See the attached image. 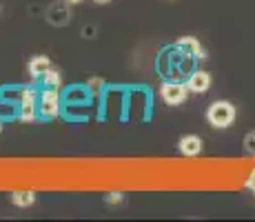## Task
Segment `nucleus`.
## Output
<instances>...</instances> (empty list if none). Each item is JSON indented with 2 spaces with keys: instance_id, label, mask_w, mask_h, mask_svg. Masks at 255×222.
Masks as SVG:
<instances>
[{
  "instance_id": "nucleus-1",
  "label": "nucleus",
  "mask_w": 255,
  "mask_h": 222,
  "mask_svg": "<svg viewBox=\"0 0 255 222\" xmlns=\"http://www.w3.org/2000/svg\"><path fill=\"white\" fill-rule=\"evenodd\" d=\"M207 118L215 129H227V127H231L233 120H235V107L229 100H218L209 107Z\"/></svg>"
},
{
  "instance_id": "nucleus-15",
  "label": "nucleus",
  "mask_w": 255,
  "mask_h": 222,
  "mask_svg": "<svg viewBox=\"0 0 255 222\" xmlns=\"http://www.w3.org/2000/svg\"><path fill=\"white\" fill-rule=\"evenodd\" d=\"M93 2H96V4H109L111 0H93Z\"/></svg>"
},
{
  "instance_id": "nucleus-14",
  "label": "nucleus",
  "mask_w": 255,
  "mask_h": 222,
  "mask_svg": "<svg viewBox=\"0 0 255 222\" xmlns=\"http://www.w3.org/2000/svg\"><path fill=\"white\" fill-rule=\"evenodd\" d=\"M249 189H253V191H255V171H253V176L249 178Z\"/></svg>"
},
{
  "instance_id": "nucleus-3",
  "label": "nucleus",
  "mask_w": 255,
  "mask_h": 222,
  "mask_svg": "<svg viewBox=\"0 0 255 222\" xmlns=\"http://www.w3.org/2000/svg\"><path fill=\"white\" fill-rule=\"evenodd\" d=\"M186 93H189V87L182 82H164L160 87V98L166 105H182L186 100Z\"/></svg>"
},
{
  "instance_id": "nucleus-4",
  "label": "nucleus",
  "mask_w": 255,
  "mask_h": 222,
  "mask_svg": "<svg viewBox=\"0 0 255 222\" xmlns=\"http://www.w3.org/2000/svg\"><path fill=\"white\" fill-rule=\"evenodd\" d=\"M36 109H38V93L33 89H24L20 93V118L24 122L36 120Z\"/></svg>"
},
{
  "instance_id": "nucleus-11",
  "label": "nucleus",
  "mask_w": 255,
  "mask_h": 222,
  "mask_svg": "<svg viewBox=\"0 0 255 222\" xmlns=\"http://www.w3.org/2000/svg\"><path fill=\"white\" fill-rule=\"evenodd\" d=\"M244 147H247L249 154H255V131L247 136V140H244Z\"/></svg>"
},
{
  "instance_id": "nucleus-12",
  "label": "nucleus",
  "mask_w": 255,
  "mask_h": 222,
  "mask_svg": "<svg viewBox=\"0 0 255 222\" xmlns=\"http://www.w3.org/2000/svg\"><path fill=\"white\" fill-rule=\"evenodd\" d=\"M102 85H105V82H102L100 78H91L89 80V91H100Z\"/></svg>"
},
{
  "instance_id": "nucleus-8",
  "label": "nucleus",
  "mask_w": 255,
  "mask_h": 222,
  "mask_svg": "<svg viewBox=\"0 0 255 222\" xmlns=\"http://www.w3.org/2000/svg\"><path fill=\"white\" fill-rule=\"evenodd\" d=\"M49 67H51V60H49L47 56H36L29 62V73H31L33 78H42Z\"/></svg>"
},
{
  "instance_id": "nucleus-13",
  "label": "nucleus",
  "mask_w": 255,
  "mask_h": 222,
  "mask_svg": "<svg viewBox=\"0 0 255 222\" xmlns=\"http://www.w3.org/2000/svg\"><path fill=\"white\" fill-rule=\"evenodd\" d=\"M107 202H109V205H120V202H122V194H109V196H107Z\"/></svg>"
},
{
  "instance_id": "nucleus-2",
  "label": "nucleus",
  "mask_w": 255,
  "mask_h": 222,
  "mask_svg": "<svg viewBox=\"0 0 255 222\" xmlns=\"http://www.w3.org/2000/svg\"><path fill=\"white\" fill-rule=\"evenodd\" d=\"M38 111H40L42 118H56L60 113V93L58 89L47 87L38 93Z\"/></svg>"
},
{
  "instance_id": "nucleus-10",
  "label": "nucleus",
  "mask_w": 255,
  "mask_h": 222,
  "mask_svg": "<svg viewBox=\"0 0 255 222\" xmlns=\"http://www.w3.org/2000/svg\"><path fill=\"white\" fill-rule=\"evenodd\" d=\"M42 80H45V85H47V87L58 89V87L62 85V73L58 71V69L49 67V69H47V73H45V76H42Z\"/></svg>"
},
{
  "instance_id": "nucleus-7",
  "label": "nucleus",
  "mask_w": 255,
  "mask_h": 222,
  "mask_svg": "<svg viewBox=\"0 0 255 222\" xmlns=\"http://www.w3.org/2000/svg\"><path fill=\"white\" fill-rule=\"evenodd\" d=\"M178 47H180V49H186V53H191L193 58H204V56H207V53H204V47L200 44L198 38H193V36L180 38Z\"/></svg>"
},
{
  "instance_id": "nucleus-16",
  "label": "nucleus",
  "mask_w": 255,
  "mask_h": 222,
  "mask_svg": "<svg viewBox=\"0 0 255 222\" xmlns=\"http://www.w3.org/2000/svg\"><path fill=\"white\" fill-rule=\"evenodd\" d=\"M69 4H78V2H82V0H67Z\"/></svg>"
},
{
  "instance_id": "nucleus-6",
  "label": "nucleus",
  "mask_w": 255,
  "mask_h": 222,
  "mask_svg": "<svg viewBox=\"0 0 255 222\" xmlns=\"http://www.w3.org/2000/svg\"><path fill=\"white\" fill-rule=\"evenodd\" d=\"M200 151H202V138L200 136H184L182 140H180V154L182 156H198Z\"/></svg>"
},
{
  "instance_id": "nucleus-5",
  "label": "nucleus",
  "mask_w": 255,
  "mask_h": 222,
  "mask_svg": "<svg viewBox=\"0 0 255 222\" xmlns=\"http://www.w3.org/2000/svg\"><path fill=\"white\" fill-rule=\"evenodd\" d=\"M186 87H189V91H193V93H207L209 91V87H211V76L207 71H193L191 73V78H189V82H186Z\"/></svg>"
},
{
  "instance_id": "nucleus-17",
  "label": "nucleus",
  "mask_w": 255,
  "mask_h": 222,
  "mask_svg": "<svg viewBox=\"0 0 255 222\" xmlns=\"http://www.w3.org/2000/svg\"><path fill=\"white\" fill-rule=\"evenodd\" d=\"M0 129H2V127H0Z\"/></svg>"
},
{
  "instance_id": "nucleus-9",
  "label": "nucleus",
  "mask_w": 255,
  "mask_h": 222,
  "mask_svg": "<svg viewBox=\"0 0 255 222\" xmlns=\"http://www.w3.org/2000/svg\"><path fill=\"white\" fill-rule=\"evenodd\" d=\"M11 202L16 207H31L33 202H36V194L33 191H13L11 194Z\"/></svg>"
}]
</instances>
